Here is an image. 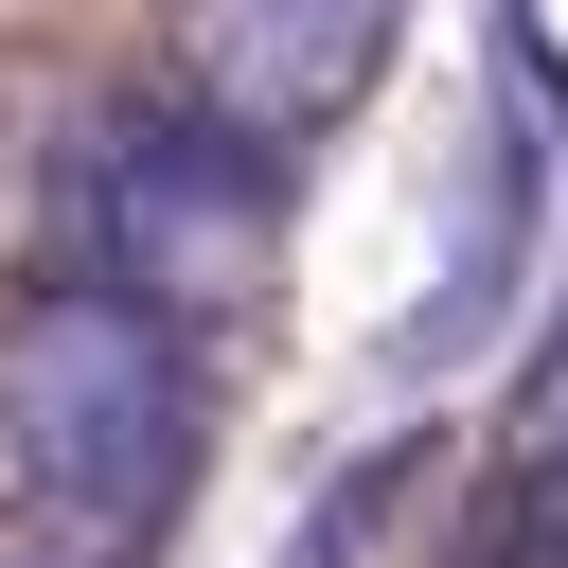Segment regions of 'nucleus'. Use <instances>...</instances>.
Instances as JSON below:
<instances>
[{"mask_svg":"<svg viewBox=\"0 0 568 568\" xmlns=\"http://www.w3.org/2000/svg\"><path fill=\"white\" fill-rule=\"evenodd\" d=\"M0 479L53 550H142L195 479V355L106 284H36L0 320Z\"/></svg>","mask_w":568,"mask_h":568,"instance_id":"f257e3e1","label":"nucleus"},{"mask_svg":"<svg viewBox=\"0 0 568 568\" xmlns=\"http://www.w3.org/2000/svg\"><path fill=\"white\" fill-rule=\"evenodd\" d=\"M53 248H71V284H106V302H142V320H248L266 302V266H284V195H266V160L231 142V124H195V106H106L71 160H53Z\"/></svg>","mask_w":568,"mask_h":568,"instance_id":"f03ea898","label":"nucleus"},{"mask_svg":"<svg viewBox=\"0 0 568 568\" xmlns=\"http://www.w3.org/2000/svg\"><path fill=\"white\" fill-rule=\"evenodd\" d=\"M373 53H390V0H178V89L248 160L266 142H320L373 89Z\"/></svg>","mask_w":568,"mask_h":568,"instance_id":"7ed1b4c3","label":"nucleus"},{"mask_svg":"<svg viewBox=\"0 0 568 568\" xmlns=\"http://www.w3.org/2000/svg\"><path fill=\"white\" fill-rule=\"evenodd\" d=\"M515 515H568V320H550V355L515 390Z\"/></svg>","mask_w":568,"mask_h":568,"instance_id":"20e7f679","label":"nucleus"}]
</instances>
